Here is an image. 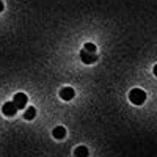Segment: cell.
Returning <instances> with one entry per match:
<instances>
[{
	"mask_svg": "<svg viewBox=\"0 0 157 157\" xmlns=\"http://www.w3.org/2000/svg\"><path fill=\"white\" fill-rule=\"evenodd\" d=\"M27 101H29V98H27V94H24V93H17V94H14V98H13V102H14V105L17 107V110L25 109Z\"/></svg>",
	"mask_w": 157,
	"mask_h": 157,
	"instance_id": "3",
	"label": "cell"
},
{
	"mask_svg": "<svg viewBox=\"0 0 157 157\" xmlns=\"http://www.w3.org/2000/svg\"><path fill=\"white\" fill-rule=\"evenodd\" d=\"M154 75L157 77V64H155V66H154Z\"/></svg>",
	"mask_w": 157,
	"mask_h": 157,
	"instance_id": "11",
	"label": "cell"
},
{
	"mask_svg": "<svg viewBox=\"0 0 157 157\" xmlns=\"http://www.w3.org/2000/svg\"><path fill=\"white\" fill-rule=\"evenodd\" d=\"M2 112L5 116H14L17 113V107L14 105V102H5L2 107Z\"/></svg>",
	"mask_w": 157,
	"mask_h": 157,
	"instance_id": "4",
	"label": "cell"
},
{
	"mask_svg": "<svg viewBox=\"0 0 157 157\" xmlns=\"http://www.w3.org/2000/svg\"><path fill=\"white\" fill-rule=\"evenodd\" d=\"M60 98L63 99V101H71L74 96H75V91L71 88V86H63L61 90H60Z\"/></svg>",
	"mask_w": 157,
	"mask_h": 157,
	"instance_id": "5",
	"label": "cell"
},
{
	"mask_svg": "<svg viewBox=\"0 0 157 157\" xmlns=\"http://www.w3.org/2000/svg\"><path fill=\"white\" fill-rule=\"evenodd\" d=\"M3 6H5V5H3V2H2V0H0V13L3 11Z\"/></svg>",
	"mask_w": 157,
	"mask_h": 157,
	"instance_id": "10",
	"label": "cell"
},
{
	"mask_svg": "<svg viewBox=\"0 0 157 157\" xmlns=\"http://www.w3.org/2000/svg\"><path fill=\"white\" fill-rule=\"evenodd\" d=\"M83 49H85V50H88V52H98V49H96V46H94L93 43H85Z\"/></svg>",
	"mask_w": 157,
	"mask_h": 157,
	"instance_id": "9",
	"label": "cell"
},
{
	"mask_svg": "<svg viewBox=\"0 0 157 157\" xmlns=\"http://www.w3.org/2000/svg\"><path fill=\"white\" fill-rule=\"evenodd\" d=\"M129 101L132 102L134 105H143L146 101V93L141 88H134V90H130V93H129Z\"/></svg>",
	"mask_w": 157,
	"mask_h": 157,
	"instance_id": "1",
	"label": "cell"
},
{
	"mask_svg": "<svg viewBox=\"0 0 157 157\" xmlns=\"http://www.w3.org/2000/svg\"><path fill=\"white\" fill-rule=\"evenodd\" d=\"M52 135H54L57 140H63L64 137H66V129H64L63 126H57V127H54V130H52Z\"/></svg>",
	"mask_w": 157,
	"mask_h": 157,
	"instance_id": "6",
	"label": "cell"
},
{
	"mask_svg": "<svg viewBox=\"0 0 157 157\" xmlns=\"http://www.w3.org/2000/svg\"><path fill=\"white\" fill-rule=\"evenodd\" d=\"M35 116H36V109H35V107H27V109H25V112H24V118H25L27 121L35 120Z\"/></svg>",
	"mask_w": 157,
	"mask_h": 157,
	"instance_id": "7",
	"label": "cell"
},
{
	"mask_svg": "<svg viewBox=\"0 0 157 157\" xmlns=\"http://www.w3.org/2000/svg\"><path fill=\"white\" fill-rule=\"evenodd\" d=\"M74 157H88V148L86 146H77L74 149Z\"/></svg>",
	"mask_w": 157,
	"mask_h": 157,
	"instance_id": "8",
	"label": "cell"
},
{
	"mask_svg": "<svg viewBox=\"0 0 157 157\" xmlns=\"http://www.w3.org/2000/svg\"><path fill=\"white\" fill-rule=\"evenodd\" d=\"M80 60L85 63V64H93L96 60H98V52H88L85 49L80 50Z\"/></svg>",
	"mask_w": 157,
	"mask_h": 157,
	"instance_id": "2",
	"label": "cell"
}]
</instances>
